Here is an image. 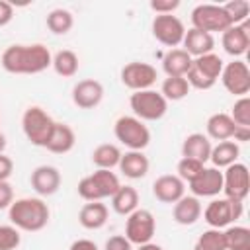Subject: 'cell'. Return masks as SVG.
<instances>
[{
    "label": "cell",
    "mask_w": 250,
    "mask_h": 250,
    "mask_svg": "<svg viewBox=\"0 0 250 250\" xmlns=\"http://www.w3.org/2000/svg\"><path fill=\"white\" fill-rule=\"evenodd\" d=\"M137 250H164L160 244H156V242H146V244H141Z\"/></svg>",
    "instance_id": "47"
},
{
    "label": "cell",
    "mask_w": 250,
    "mask_h": 250,
    "mask_svg": "<svg viewBox=\"0 0 250 250\" xmlns=\"http://www.w3.org/2000/svg\"><path fill=\"white\" fill-rule=\"evenodd\" d=\"M240 156V146L234 141H221L211 148L209 160L213 162V168H229L230 164L238 162Z\"/></svg>",
    "instance_id": "29"
},
{
    "label": "cell",
    "mask_w": 250,
    "mask_h": 250,
    "mask_svg": "<svg viewBox=\"0 0 250 250\" xmlns=\"http://www.w3.org/2000/svg\"><path fill=\"white\" fill-rule=\"evenodd\" d=\"M244 211V203L242 201H232L227 197L221 199H213L205 209H203V219L209 225V229H225L230 227V223L238 221L242 217Z\"/></svg>",
    "instance_id": "8"
},
{
    "label": "cell",
    "mask_w": 250,
    "mask_h": 250,
    "mask_svg": "<svg viewBox=\"0 0 250 250\" xmlns=\"http://www.w3.org/2000/svg\"><path fill=\"white\" fill-rule=\"evenodd\" d=\"M53 62L51 51L43 43L10 45L4 49L0 64L10 74H39Z\"/></svg>",
    "instance_id": "1"
},
{
    "label": "cell",
    "mask_w": 250,
    "mask_h": 250,
    "mask_svg": "<svg viewBox=\"0 0 250 250\" xmlns=\"http://www.w3.org/2000/svg\"><path fill=\"white\" fill-rule=\"evenodd\" d=\"M152 35L158 43H162L164 47L176 49L178 45H182L184 35H186V25L184 21L174 16V14H164V16H154L152 20Z\"/></svg>",
    "instance_id": "11"
},
{
    "label": "cell",
    "mask_w": 250,
    "mask_h": 250,
    "mask_svg": "<svg viewBox=\"0 0 250 250\" xmlns=\"http://www.w3.org/2000/svg\"><path fill=\"white\" fill-rule=\"evenodd\" d=\"M14 203V189L10 182H0V211L8 209Z\"/></svg>",
    "instance_id": "42"
},
{
    "label": "cell",
    "mask_w": 250,
    "mask_h": 250,
    "mask_svg": "<svg viewBox=\"0 0 250 250\" xmlns=\"http://www.w3.org/2000/svg\"><path fill=\"white\" fill-rule=\"evenodd\" d=\"M148 6L156 16H164V14H174V10H178L180 6V0H152Z\"/></svg>",
    "instance_id": "40"
},
{
    "label": "cell",
    "mask_w": 250,
    "mask_h": 250,
    "mask_svg": "<svg viewBox=\"0 0 250 250\" xmlns=\"http://www.w3.org/2000/svg\"><path fill=\"white\" fill-rule=\"evenodd\" d=\"M230 119L234 121V125H240V127H250V98L248 96H242L234 102L232 105V111L229 113Z\"/></svg>",
    "instance_id": "38"
},
{
    "label": "cell",
    "mask_w": 250,
    "mask_h": 250,
    "mask_svg": "<svg viewBox=\"0 0 250 250\" xmlns=\"http://www.w3.org/2000/svg\"><path fill=\"white\" fill-rule=\"evenodd\" d=\"M189 90L191 88L184 76H166L160 86V94L166 102H180L189 94Z\"/></svg>",
    "instance_id": "33"
},
{
    "label": "cell",
    "mask_w": 250,
    "mask_h": 250,
    "mask_svg": "<svg viewBox=\"0 0 250 250\" xmlns=\"http://www.w3.org/2000/svg\"><path fill=\"white\" fill-rule=\"evenodd\" d=\"M121 82L125 88L133 90V92H141V90H150L158 78V72L152 64L143 62V61H133L127 62L121 68Z\"/></svg>",
    "instance_id": "14"
},
{
    "label": "cell",
    "mask_w": 250,
    "mask_h": 250,
    "mask_svg": "<svg viewBox=\"0 0 250 250\" xmlns=\"http://www.w3.org/2000/svg\"><path fill=\"white\" fill-rule=\"evenodd\" d=\"M152 195H154L160 203L174 205L178 199H182V197L186 195V184H184L176 174L158 176V178L152 182Z\"/></svg>",
    "instance_id": "19"
},
{
    "label": "cell",
    "mask_w": 250,
    "mask_h": 250,
    "mask_svg": "<svg viewBox=\"0 0 250 250\" xmlns=\"http://www.w3.org/2000/svg\"><path fill=\"white\" fill-rule=\"evenodd\" d=\"M47 29L55 35H66L74 25V16L64 8H55L47 14Z\"/></svg>",
    "instance_id": "32"
},
{
    "label": "cell",
    "mask_w": 250,
    "mask_h": 250,
    "mask_svg": "<svg viewBox=\"0 0 250 250\" xmlns=\"http://www.w3.org/2000/svg\"><path fill=\"white\" fill-rule=\"evenodd\" d=\"M104 250H133V244L123 234H113L105 240Z\"/></svg>",
    "instance_id": "41"
},
{
    "label": "cell",
    "mask_w": 250,
    "mask_h": 250,
    "mask_svg": "<svg viewBox=\"0 0 250 250\" xmlns=\"http://www.w3.org/2000/svg\"><path fill=\"white\" fill-rule=\"evenodd\" d=\"M184 51L191 57V59H197V57H203L207 53H213L215 49V37L211 33H205V31H199V29H186V35H184Z\"/></svg>",
    "instance_id": "22"
},
{
    "label": "cell",
    "mask_w": 250,
    "mask_h": 250,
    "mask_svg": "<svg viewBox=\"0 0 250 250\" xmlns=\"http://www.w3.org/2000/svg\"><path fill=\"white\" fill-rule=\"evenodd\" d=\"M104 100V86L94 78L78 80L72 88V104L80 109H94Z\"/></svg>",
    "instance_id": "16"
},
{
    "label": "cell",
    "mask_w": 250,
    "mask_h": 250,
    "mask_svg": "<svg viewBox=\"0 0 250 250\" xmlns=\"http://www.w3.org/2000/svg\"><path fill=\"white\" fill-rule=\"evenodd\" d=\"M113 135L129 150H143L150 143L148 127L135 115H121L113 125Z\"/></svg>",
    "instance_id": "6"
},
{
    "label": "cell",
    "mask_w": 250,
    "mask_h": 250,
    "mask_svg": "<svg viewBox=\"0 0 250 250\" xmlns=\"http://www.w3.org/2000/svg\"><path fill=\"white\" fill-rule=\"evenodd\" d=\"M109 211L107 205L102 201H88L78 211V223L88 230H98L107 223Z\"/></svg>",
    "instance_id": "24"
},
{
    "label": "cell",
    "mask_w": 250,
    "mask_h": 250,
    "mask_svg": "<svg viewBox=\"0 0 250 250\" xmlns=\"http://www.w3.org/2000/svg\"><path fill=\"white\" fill-rule=\"evenodd\" d=\"M223 10L227 12L229 20L232 25L244 23L248 21V14H250V4L246 0H230L227 4H223Z\"/></svg>",
    "instance_id": "36"
},
{
    "label": "cell",
    "mask_w": 250,
    "mask_h": 250,
    "mask_svg": "<svg viewBox=\"0 0 250 250\" xmlns=\"http://www.w3.org/2000/svg\"><path fill=\"white\" fill-rule=\"evenodd\" d=\"M117 168L125 178L141 180L148 174L150 162H148V156L143 150H127L125 154H121V160H119Z\"/></svg>",
    "instance_id": "20"
},
{
    "label": "cell",
    "mask_w": 250,
    "mask_h": 250,
    "mask_svg": "<svg viewBox=\"0 0 250 250\" xmlns=\"http://www.w3.org/2000/svg\"><path fill=\"white\" fill-rule=\"evenodd\" d=\"M129 105L133 109V115L141 121H158L168 111V102L164 96L156 90H141L133 92L129 98Z\"/></svg>",
    "instance_id": "7"
},
{
    "label": "cell",
    "mask_w": 250,
    "mask_h": 250,
    "mask_svg": "<svg viewBox=\"0 0 250 250\" xmlns=\"http://www.w3.org/2000/svg\"><path fill=\"white\" fill-rule=\"evenodd\" d=\"M250 191V172L248 166L242 162H234L223 172V193L227 199L242 201L248 197Z\"/></svg>",
    "instance_id": "12"
},
{
    "label": "cell",
    "mask_w": 250,
    "mask_h": 250,
    "mask_svg": "<svg viewBox=\"0 0 250 250\" xmlns=\"http://www.w3.org/2000/svg\"><path fill=\"white\" fill-rule=\"evenodd\" d=\"M78 64H80L78 55H76L74 51H70V49L59 51V53L53 57V62H51L53 70H55L59 76H62V78H72V76L78 72Z\"/></svg>",
    "instance_id": "31"
},
{
    "label": "cell",
    "mask_w": 250,
    "mask_h": 250,
    "mask_svg": "<svg viewBox=\"0 0 250 250\" xmlns=\"http://www.w3.org/2000/svg\"><path fill=\"white\" fill-rule=\"evenodd\" d=\"M68 250H98V246H96V242L90 240V238H78V240H74V242L70 244Z\"/></svg>",
    "instance_id": "45"
},
{
    "label": "cell",
    "mask_w": 250,
    "mask_h": 250,
    "mask_svg": "<svg viewBox=\"0 0 250 250\" xmlns=\"http://www.w3.org/2000/svg\"><path fill=\"white\" fill-rule=\"evenodd\" d=\"M6 145H8V141H6V135L0 131V154H4V150H6Z\"/></svg>",
    "instance_id": "48"
},
{
    "label": "cell",
    "mask_w": 250,
    "mask_h": 250,
    "mask_svg": "<svg viewBox=\"0 0 250 250\" xmlns=\"http://www.w3.org/2000/svg\"><path fill=\"white\" fill-rule=\"evenodd\" d=\"M221 45H223V51L227 55H230L232 59H240L242 55H246V51L250 47L248 21L238 23V25H230L229 29H225L221 33Z\"/></svg>",
    "instance_id": "15"
},
{
    "label": "cell",
    "mask_w": 250,
    "mask_h": 250,
    "mask_svg": "<svg viewBox=\"0 0 250 250\" xmlns=\"http://www.w3.org/2000/svg\"><path fill=\"white\" fill-rule=\"evenodd\" d=\"M53 127L55 119L39 105H29L21 115V131L25 139L35 146H47Z\"/></svg>",
    "instance_id": "5"
},
{
    "label": "cell",
    "mask_w": 250,
    "mask_h": 250,
    "mask_svg": "<svg viewBox=\"0 0 250 250\" xmlns=\"http://www.w3.org/2000/svg\"><path fill=\"white\" fill-rule=\"evenodd\" d=\"M109 199H111V209L121 217H127L135 209H139V191L133 186H119V189Z\"/></svg>",
    "instance_id": "28"
},
{
    "label": "cell",
    "mask_w": 250,
    "mask_h": 250,
    "mask_svg": "<svg viewBox=\"0 0 250 250\" xmlns=\"http://www.w3.org/2000/svg\"><path fill=\"white\" fill-rule=\"evenodd\" d=\"M14 172V160L6 154H0V182H8Z\"/></svg>",
    "instance_id": "43"
},
{
    "label": "cell",
    "mask_w": 250,
    "mask_h": 250,
    "mask_svg": "<svg viewBox=\"0 0 250 250\" xmlns=\"http://www.w3.org/2000/svg\"><path fill=\"white\" fill-rule=\"evenodd\" d=\"M223 66H225V62H223V59L219 55L207 53L203 57L193 59L191 68L188 70V74L184 78L188 80L189 88H195V90H211L217 84Z\"/></svg>",
    "instance_id": "4"
},
{
    "label": "cell",
    "mask_w": 250,
    "mask_h": 250,
    "mask_svg": "<svg viewBox=\"0 0 250 250\" xmlns=\"http://www.w3.org/2000/svg\"><path fill=\"white\" fill-rule=\"evenodd\" d=\"M193 250H227L225 234L221 229H207L193 244Z\"/></svg>",
    "instance_id": "35"
},
{
    "label": "cell",
    "mask_w": 250,
    "mask_h": 250,
    "mask_svg": "<svg viewBox=\"0 0 250 250\" xmlns=\"http://www.w3.org/2000/svg\"><path fill=\"white\" fill-rule=\"evenodd\" d=\"M193 59L184 51V49H170L164 57H162V68L166 72V76H186L188 70L191 68Z\"/></svg>",
    "instance_id": "27"
},
{
    "label": "cell",
    "mask_w": 250,
    "mask_h": 250,
    "mask_svg": "<svg viewBox=\"0 0 250 250\" xmlns=\"http://www.w3.org/2000/svg\"><path fill=\"white\" fill-rule=\"evenodd\" d=\"M203 166L205 164H201V162H197V160H193V158H180V162H178V166H176V176L186 184H189V182H193L197 176H199V172L203 170Z\"/></svg>",
    "instance_id": "37"
},
{
    "label": "cell",
    "mask_w": 250,
    "mask_h": 250,
    "mask_svg": "<svg viewBox=\"0 0 250 250\" xmlns=\"http://www.w3.org/2000/svg\"><path fill=\"white\" fill-rule=\"evenodd\" d=\"M232 141L238 145V143H246V141H250V127H240V125H236V129H234V135H232Z\"/></svg>",
    "instance_id": "46"
},
{
    "label": "cell",
    "mask_w": 250,
    "mask_h": 250,
    "mask_svg": "<svg viewBox=\"0 0 250 250\" xmlns=\"http://www.w3.org/2000/svg\"><path fill=\"white\" fill-rule=\"evenodd\" d=\"M221 82L225 86V90L236 98L248 96L250 92V68L244 61L240 59H232L230 62H227L221 70Z\"/></svg>",
    "instance_id": "13"
},
{
    "label": "cell",
    "mask_w": 250,
    "mask_h": 250,
    "mask_svg": "<svg viewBox=\"0 0 250 250\" xmlns=\"http://www.w3.org/2000/svg\"><path fill=\"white\" fill-rule=\"evenodd\" d=\"M49 217H51L49 205L41 197H20L8 207L10 225L25 232L43 230L49 223Z\"/></svg>",
    "instance_id": "2"
},
{
    "label": "cell",
    "mask_w": 250,
    "mask_h": 250,
    "mask_svg": "<svg viewBox=\"0 0 250 250\" xmlns=\"http://www.w3.org/2000/svg\"><path fill=\"white\" fill-rule=\"evenodd\" d=\"M14 20V6L6 0H0V27L8 25Z\"/></svg>",
    "instance_id": "44"
},
{
    "label": "cell",
    "mask_w": 250,
    "mask_h": 250,
    "mask_svg": "<svg viewBox=\"0 0 250 250\" xmlns=\"http://www.w3.org/2000/svg\"><path fill=\"white\" fill-rule=\"evenodd\" d=\"M191 25L193 29L205 31V33H223L232 23L223 10V6L217 4H199L191 10Z\"/></svg>",
    "instance_id": "9"
},
{
    "label": "cell",
    "mask_w": 250,
    "mask_h": 250,
    "mask_svg": "<svg viewBox=\"0 0 250 250\" xmlns=\"http://www.w3.org/2000/svg\"><path fill=\"white\" fill-rule=\"evenodd\" d=\"M76 145V135H74V129L66 123H57L55 121V127H53V133L49 137V143H47V150L53 152V154H66L74 148Z\"/></svg>",
    "instance_id": "23"
},
{
    "label": "cell",
    "mask_w": 250,
    "mask_h": 250,
    "mask_svg": "<svg viewBox=\"0 0 250 250\" xmlns=\"http://www.w3.org/2000/svg\"><path fill=\"white\" fill-rule=\"evenodd\" d=\"M227 250H250V229L242 225H232L223 230Z\"/></svg>",
    "instance_id": "34"
},
{
    "label": "cell",
    "mask_w": 250,
    "mask_h": 250,
    "mask_svg": "<svg viewBox=\"0 0 250 250\" xmlns=\"http://www.w3.org/2000/svg\"><path fill=\"white\" fill-rule=\"evenodd\" d=\"M121 150L117 145L113 143H102L92 150V162L98 170H113L115 166H119L121 160Z\"/></svg>",
    "instance_id": "30"
},
{
    "label": "cell",
    "mask_w": 250,
    "mask_h": 250,
    "mask_svg": "<svg viewBox=\"0 0 250 250\" xmlns=\"http://www.w3.org/2000/svg\"><path fill=\"white\" fill-rule=\"evenodd\" d=\"M61 182H62V178H61L59 168H55L51 164L37 166L29 176V184H31L33 191L41 197H49V195L57 193L61 188Z\"/></svg>",
    "instance_id": "17"
},
{
    "label": "cell",
    "mask_w": 250,
    "mask_h": 250,
    "mask_svg": "<svg viewBox=\"0 0 250 250\" xmlns=\"http://www.w3.org/2000/svg\"><path fill=\"white\" fill-rule=\"evenodd\" d=\"M121 182L115 172L111 170H96L90 176H84L78 182V195L88 203V201H102L111 197L119 189Z\"/></svg>",
    "instance_id": "3"
},
{
    "label": "cell",
    "mask_w": 250,
    "mask_h": 250,
    "mask_svg": "<svg viewBox=\"0 0 250 250\" xmlns=\"http://www.w3.org/2000/svg\"><path fill=\"white\" fill-rule=\"evenodd\" d=\"M195 197H215L223 191V172L213 166H203L199 176L188 184Z\"/></svg>",
    "instance_id": "18"
},
{
    "label": "cell",
    "mask_w": 250,
    "mask_h": 250,
    "mask_svg": "<svg viewBox=\"0 0 250 250\" xmlns=\"http://www.w3.org/2000/svg\"><path fill=\"white\" fill-rule=\"evenodd\" d=\"M21 242V234L14 225H0V250H16Z\"/></svg>",
    "instance_id": "39"
},
{
    "label": "cell",
    "mask_w": 250,
    "mask_h": 250,
    "mask_svg": "<svg viewBox=\"0 0 250 250\" xmlns=\"http://www.w3.org/2000/svg\"><path fill=\"white\" fill-rule=\"evenodd\" d=\"M203 213V207H201V201L199 197L195 195H184L182 199H178L174 203V209H172V217L178 225L182 227H191L199 221Z\"/></svg>",
    "instance_id": "21"
},
{
    "label": "cell",
    "mask_w": 250,
    "mask_h": 250,
    "mask_svg": "<svg viewBox=\"0 0 250 250\" xmlns=\"http://www.w3.org/2000/svg\"><path fill=\"white\" fill-rule=\"evenodd\" d=\"M156 232V219L154 215L148 211V209H135L131 215H127V221H125V238L131 242V244H146V242H152V236Z\"/></svg>",
    "instance_id": "10"
},
{
    "label": "cell",
    "mask_w": 250,
    "mask_h": 250,
    "mask_svg": "<svg viewBox=\"0 0 250 250\" xmlns=\"http://www.w3.org/2000/svg\"><path fill=\"white\" fill-rule=\"evenodd\" d=\"M205 129H207V139L209 141L213 139V141L221 143V141H232V135H234L236 125H234V121L230 119L229 113L219 111V113H213L207 119Z\"/></svg>",
    "instance_id": "26"
},
{
    "label": "cell",
    "mask_w": 250,
    "mask_h": 250,
    "mask_svg": "<svg viewBox=\"0 0 250 250\" xmlns=\"http://www.w3.org/2000/svg\"><path fill=\"white\" fill-rule=\"evenodd\" d=\"M211 148H213V145L207 139V135H203V133H191L182 143V156L184 158H193V160L205 164L209 160Z\"/></svg>",
    "instance_id": "25"
}]
</instances>
